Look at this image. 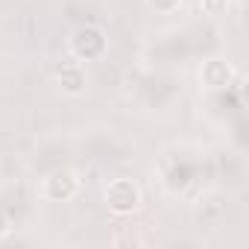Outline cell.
Here are the masks:
<instances>
[{"label": "cell", "instance_id": "obj_1", "mask_svg": "<svg viewBox=\"0 0 249 249\" xmlns=\"http://www.w3.org/2000/svg\"><path fill=\"white\" fill-rule=\"evenodd\" d=\"M103 202L114 217H132L144 205V191L135 179H111L103 191Z\"/></svg>", "mask_w": 249, "mask_h": 249}, {"label": "cell", "instance_id": "obj_2", "mask_svg": "<svg viewBox=\"0 0 249 249\" xmlns=\"http://www.w3.org/2000/svg\"><path fill=\"white\" fill-rule=\"evenodd\" d=\"M106 50H108V38L106 30L97 24H82L68 36V53L76 62H97L106 56Z\"/></svg>", "mask_w": 249, "mask_h": 249}, {"label": "cell", "instance_id": "obj_3", "mask_svg": "<svg viewBox=\"0 0 249 249\" xmlns=\"http://www.w3.org/2000/svg\"><path fill=\"white\" fill-rule=\"evenodd\" d=\"M79 188H82L79 173L71 170V167H59V170H53V173H47V176L41 179L38 196H41L44 202H71V199L79 194Z\"/></svg>", "mask_w": 249, "mask_h": 249}, {"label": "cell", "instance_id": "obj_4", "mask_svg": "<svg viewBox=\"0 0 249 249\" xmlns=\"http://www.w3.org/2000/svg\"><path fill=\"white\" fill-rule=\"evenodd\" d=\"M234 79H237V71L223 56H211L199 65V85L205 91H226L234 85Z\"/></svg>", "mask_w": 249, "mask_h": 249}, {"label": "cell", "instance_id": "obj_5", "mask_svg": "<svg viewBox=\"0 0 249 249\" xmlns=\"http://www.w3.org/2000/svg\"><path fill=\"white\" fill-rule=\"evenodd\" d=\"M56 85H59V91L65 97H79L88 88V73H85V68L79 62H68V65H62L56 71Z\"/></svg>", "mask_w": 249, "mask_h": 249}, {"label": "cell", "instance_id": "obj_6", "mask_svg": "<svg viewBox=\"0 0 249 249\" xmlns=\"http://www.w3.org/2000/svg\"><path fill=\"white\" fill-rule=\"evenodd\" d=\"M229 9H231V0H199V12L205 18H211V21L223 18Z\"/></svg>", "mask_w": 249, "mask_h": 249}, {"label": "cell", "instance_id": "obj_7", "mask_svg": "<svg viewBox=\"0 0 249 249\" xmlns=\"http://www.w3.org/2000/svg\"><path fill=\"white\" fill-rule=\"evenodd\" d=\"M147 9L156 12V15H176L182 6H185V0H144Z\"/></svg>", "mask_w": 249, "mask_h": 249}, {"label": "cell", "instance_id": "obj_8", "mask_svg": "<svg viewBox=\"0 0 249 249\" xmlns=\"http://www.w3.org/2000/svg\"><path fill=\"white\" fill-rule=\"evenodd\" d=\"M9 231H12V223H9V217L0 211V240L3 237H9Z\"/></svg>", "mask_w": 249, "mask_h": 249}]
</instances>
